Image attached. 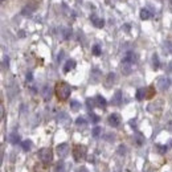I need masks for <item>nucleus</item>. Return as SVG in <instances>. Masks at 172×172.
I'll list each match as a JSON object with an SVG mask.
<instances>
[{"label":"nucleus","mask_w":172,"mask_h":172,"mask_svg":"<svg viewBox=\"0 0 172 172\" xmlns=\"http://www.w3.org/2000/svg\"><path fill=\"white\" fill-rule=\"evenodd\" d=\"M32 79H33L32 73H28V74H27V81H32Z\"/></svg>","instance_id":"e433bc0d"},{"label":"nucleus","mask_w":172,"mask_h":172,"mask_svg":"<svg viewBox=\"0 0 172 172\" xmlns=\"http://www.w3.org/2000/svg\"><path fill=\"white\" fill-rule=\"evenodd\" d=\"M90 20H91V23L97 27V28H103V25H105V21H103L102 19H99L98 16H96V15H91Z\"/></svg>","instance_id":"1a4fd4ad"},{"label":"nucleus","mask_w":172,"mask_h":172,"mask_svg":"<svg viewBox=\"0 0 172 172\" xmlns=\"http://www.w3.org/2000/svg\"><path fill=\"white\" fill-rule=\"evenodd\" d=\"M147 96V89H144V87H140V89H138L136 90V99L138 101H143L144 98H146Z\"/></svg>","instance_id":"f8f14e48"},{"label":"nucleus","mask_w":172,"mask_h":172,"mask_svg":"<svg viewBox=\"0 0 172 172\" xmlns=\"http://www.w3.org/2000/svg\"><path fill=\"white\" fill-rule=\"evenodd\" d=\"M170 86H171V79L167 78V77H160V78L158 79V87L162 91L170 89Z\"/></svg>","instance_id":"20e7f679"},{"label":"nucleus","mask_w":172,"mask_h":172,"mask_svg":"<svg viewBox=\"0 0 172 172\" xmlns=\"http://www.w3.org/2000/svg\"><path fill=\"white\" fill-rule=\"evenodd\" d=\"M8 61H10V58L4 57V60H3V67H4V69H5V67H8V64H10Z\"/></svg>","instance_id":"f704fd0d"},{"label":"nucleus","mask_w":172,"mask_h":172,"mask_svg":"<svg viewBox=\"0 0 172 172\" xmlns=\"http://www.w3.org/2000/svg\"><path fill=\"white\" fill-rule=\"evenodd\" d=\"M81 109V103L78 102V101H70V110H73V111H78V110Z\"/></svg>","instance_id":"a211bd4d"},{"label":"nucleus","mask_w":172,"mask_h":172,"mask_svg":"<svg viewBox=\"0 0 172 172\" xmlns=\"http://www.w3.org/2000/svg\"><path fill=\"white\" fill-rule=\"evenodd\" d=\"M21 148L24 150V151H29L30 148H32V142H30V140H23V142H21Z\"/></svg>","instance_id":"6ab92c4d"},{"label":"nucleus","mask_w":172,"mask_h":172,"mask_svg":"<svg viewBox=\"0 0 172 172\" xmlns=\"http://www.w3.org/2000/svg\"><path fill=\"white\" fill-rule=\"evenodd\" d=\"M136 60H138V57H136V54H135L134 52H127L125 58H123V62L130 64V65H134V64L136 62Z\"/></svg>","instance_id":"0eeeda50"},{"label":"nucleus","mask_w":172,"mask_h":172,"mask_svg":"<svg viewBox=\"0 0 172 172\" xmlns=\"http://www.w3.org/2000/svg\"><path fill=\"white\" fill-rule=\"evenodd\" d=\"M164 52H165V53L172 54V42H170V41L164 42Z\"/></svg>","instance_id":"393cba45"},{"label":"nucleus","mask_w":172,"mask_h":172,"mask_svg":"<svg viewBox=\"0 0 172 172\" xmlns=\"http://www.w3.org/2000/svg\"><path fill=\"white\" fill-rule=\"evenodd\" d=\"M93 54H94V56H99V54H101L99 45H94V47H93Z\"/></svg>","instance_id":"c756f323"},{"label":"nucleus","mask_w":172,"mask_h":172,"mask_svg":"<svg viewBox=\"0 0 172 172\" xmlns=\"http://www.w3.org/2000/svg\"><path fill=\"white\" fill-rule=\"evenodd\" d=\"M56 151H57L60 158H65V156L67 155V152H69V144L67 143H60L57 146Z\"/></svg>","instance_id":"39448f33"},{"label":"nucleus","mask_w":172,"mask_h":172,"mask_svg":"<svg viewBox=\"0 0 172 172\" xmlns=\"http://www.w3.org/2000/svg\"><path fill=\"white\" fill-rule=\"evenodd\" d=\"M118 153L119 155H125L126 153V147L123 146V144H121V146L118 147Z\"/></svg>","instance_id":"7c9ffc66"},{"label":"nucleus","mask_w":172,"mask_h":172,"mask_svg":"<svg viewBox=\"0 0 172 172\" xmlns=\"http://www.w3.org/2000/svg\"><path fill=\"white\" fill-rule=\"evenodd\" d=\"M1 1H4V0H1Z\"/></svg>","instance_id":"79ce46f5"},{"label":"nucleus","mask_w":172,"mask_h":172,"mask_svg":"<svg viewBox=\"0 0 172 172\" xmlns=\"http://www.w3.org/2000/svg\"><path fill=\"white\" fill-rule=\"evenodd\" d=\"M153 96H155V89L152 87V86H150V87H147V96H146V98H152Z\"/></svg>","instance_id":"a878e982"},{"label":"nucleus","mask_w":172,"mask_h":172,"mask_svg":"<svg viewBox=\"0 0 172 172\" xmlns=\"http://www.w3.org/2000/svg\"><path fill=\"white\" fill-rule=\"evenodd\" d=\"M54 93H56V97L60 101H66L67 98L70 97V93H72V87L69 86V84L64 81H60L56 84V87H54Z\"/></svg>","instance_id":"f257e3e1"},{"label":"nucleus","mask_w":172,"mask_h":172,"mask_svg":"<svg viewBox=\"0 0 172 172\" xmlns=\"http://www.w3.org/2000/svg\"><path fill=\"white\" fill-rule=\"evenodd\" d=\"M53 172H65V165H64L62 162H58L54 167V171Z\"/></svg>","instance_id":"4be33fe9"},{"label":"nucleus","mask_w":172,"mask_h":172,"mask_svg":"<svg viewBox=\"0 0 172 172\" xmlns=\"http://www.w3.org/2000/svg\"><path fill=\"white\" fill-rule=\"evenodd\" d=\"M152 66L153 69H159L160 67V61H159L158 54H152Z\"/></svg>","instance_id":"aec40b11"},{"label":"nucleus","mask_w":172,"mask_h":172,"mask_svg":"<svg viewBox=\"0 0 172 172\" xmlns=\"http://www.w3.org/2000/svg\"><path fill=\"white\" fill-rule=\"evenodd\" d=\"M39 156H40V160L44 164H49L53 160V151L49 147H44V148H41L39 151Z\"/></svg>","instance_id":"f03ea898"},{"label":"nucleus","mask_w":172,"mask_h":172,"mask_svg":"<svg viewBox=\"0 0 172 172\" xmlns=\"http://www.w3.org/2000/svg\"><path fill=\"white\" fill-rule=\"evenodd\" d=\"M86 156V147L84 144H76L73 147V158L76 162H81Z\"/></svg>","instance_id":"7ed1b4c3"},{"label":"nucleus","mask_w":172,"mask_h":172,"mask_svg":"<svg viewBox=\"0 0 172 172\" xmlns=\"http://www.w3.org/2000/svg\"><path fill=\"white\" fill-rule=\"evenodd\" d=\"M107 122H109V125L111 126V127H118V126L121 125V116H119V114H116V113H113V114L109 116Z\"/></svg>","instance_id":"423d86ee"},{"label":"nucleus","mask_w":172,"mask_h":172,"mask_svg":"<svg viewBox=\"0 0 172 172\" xmlns=\"http://www.w3.org/2000/svg\"><path fill=\"white\" fill-rule=\"evenodd\" d=\"M76 125L77 126H85L86 125V119L84 116H78V118L76 119Z\"/></svg>","instance_id":"bb28decb"},{"label":"nucleus","mask_w":172,"mask_h":172,"mask_svg":"<svg viewBox=\"0 0 172 172\" xmlns=\"http://www.w3.org/2000/svg\"><path fill=\"white\" fill-rule=\"evenodd\" d=\"M170 1H171V4H172V0H170Z\"/></svg>","instance_id":"a19ab883"},{"label":"nucleus","mask_w":172,"mask_h":172,"mask_svg":"<svg viewBox=\"0 0 172 172\" xmlns=\"http://www.w3.org/2000/svg\"><path fill=\"white\" fill-rule=\"evenodd\" d=\"M150 17H151V13H150V11H147V10H143L140 11V19L142 20H148Z\"/></svg>","instance_id":"412c9836"},{"label":"nucleus","mask_w":172,"mask_h":172,"mask_svg":"<svg viewBox=\"0 0 172 172\" xmlns=\"http://www.w3.org/2000/svg\"><path fill=\"white\" fill-rule=\"evenodd\" d=\"M89 116H90L91 122H94V123H97V122H99V116L96 115V114H94V113H90V114H89Z\"/></svg>","instance_id":"cd10ccee"},{"label":"nucleus","mask_w":172,"mask_h":172,"mask_svg":"<svg viewBox=\"0 0 172 172\" xmlns=\"http://www.w3.org/2000/svg\"><path fill=\"white\" fill-rule=\"evenodd\" d=\"M74 67H76V61L74 60H67L65 66H64V72L67 73V72H70L72 69H74Z\"/></svg>","instance_id":"4468645a"},{"label":"nucleus","mask_w":172,"mask_h":172,"mask_svg":"<svg viewBox=\"0 0 172 172\" xmlns=\"http://www.w3.org/2000/svg\"><path fill=\"white\" fill-rule=\"evenodd\" d=\"M76 172H87V170H86L85 167H81V168H78V170H77Z\"/></svg>","instance_id":"4c0bfd02"},{"label":"nucleus","mask_w":172,"mask_h":172,"mask_svg":"<svg viewBox=\"0 0 172 172\" xmlns=\"http://www.w3.org/2000/svg\"><path fill=\"white\" fill-rule=\"evenodd\" d=\"M36 8H37V4H35V3H28V4L25 5V8L21 11V15H24V16H29L32 12L36 11Z\"/></svg>","instance_id":"6e6552de"},{"label":"nucleus","mask_w":172,"mask_h":172,"mask_svg":"<svg viewBox=\"0 0 172 172\" xmlns=\"http://www.w3.org/2000/svg\"><path fill=\"white\" fill-rule=\"evenodd\" d=\"M42 94H44V98H45V99H50V94H48V86H45V87H44V91H42Z\"/></svg>","instance_id":"473e14b6"},{"label":"nucleus","mask_w":172,"mask_h":172,"mask_svg":"<svg viewBox=\"0 0 172 172\" xmlns=\"http://www.w3.org/2000/svg\"><path fill=\"white\" fill-rule=\"evenodd\" d=\"M135 142H136L138 146H142V144L144 143V136H143L142 134L138 133L136 135H135Z\"/></svg>","instance_id":"5701e85b"},{"label":"nucleus","mask_w":172,"mask_h":172,"mask_svg":"<svg viewBox=\"0 0 172 172\" xmlns=\"http://www.w3.org/2000/svg\"><path fill=\"white\" fill-rule=\"evenodd\" d=\"M8 142L12 143V144H17L20 142V135L16 134V133L10 134V136H8Z\"/></svg>","instance_id":"2eb2a0df"},{"label":"nucleus","mask_w":172,"mask_h":172,"mask_svg":"<svg viewBox=\"0 0 172 172\" xmlns=\"http://www.w3.org/2000/svg\"><path fill=\"white\" fill-rule=\"evenodd\" d=\"M113 105H115V106H119L122 103V91L121 90H118V91H115V94H114V97H113Z\"/></svg>","instance_id":"9d476101"},{"label":"nucleus","mask_w":172,"mask_h":172,"mask_svg":"<svg viewBox=\"0 0 172 172\" xmlns=\"http://www.w3.org/2000/svg\"><path fill=\"white\" fill-rule=\"evenodd\" d=\"M131 66H133V65L123 62V64H122V73H123L125 76H128L131 73V70H133V67H131Z\"/></svg>","instance_id":"dca6fc26"},{"label":"nucleus","mask_w":172,"mask_h":172,"mask_svg":"<svg viewBox=\"0 0 172 172\" xmlns=\"http://www.w3.org/2000/svg\"><path fill=\"white\" fill-rule=\"evenodd\" d=\"M156 148H158V151L160 153H165V151H167V146H163V144H158Z\"/></svg>","instance_id":"c85d7f7f"},{"label":"nucleus","mask_w":172,"mask_h":172,"mask_svg":"<svg viewBox=\"0 0 172 172\" xmlns=\"http://www.w3.org/2000/svg\"><path fill=\"white\" fill-rule=\"evenodd\" d=\"M115 78H116V76H115V73H109L106 77V86L107 87H110L111 85H114V82H115Z\"/></svg>","instance_id":"ddd939ff"},{"label":"nucleus","mask_w":172,"mask_h":172,"mask_svg":"<svg viewBox=\"0 0 172 172\" xmlns=\"http://www.w3.org/2000/svg\"><path fill=\"white\" fill-rule=\"evenodd\" d=\"M101 131H102V130H101V127H94L93 128V135H94V136H98V135L101 134Z\"/></svg>","instance_id":"72a5a7b5"},{"label":"nucleus","mask_w":172,"mask_h":172,"mask_svg":"<svg viewBox=\"0 0 172 172\" xmlns=\"http://www.w3.org/2000/svg\"><path fill=\"white\" fill-rule=\"evenodd\" d=\"M96 103H97L98 107H101V109H105V107L107 106V101L102 96H97L96 97Z\"/></svg>","instance_id":"9b49d317"},{"label":"nucleus","mask_w":172,"mask_h":172,"mask_svg":"<svg viewBox=\"0 0 172 172\" xmlns=\"http://www.w3.org/2000/svg\"><path fill=\"white\" fill-rule=\"evenodd\" d=\"M91 82H94V84H96V82H98V79H99V77H101V73H99V70L98 69H94L93 72H91Z\"/></svg>","instance_id":"f3484780"},{"label":"nucleus","mask_w":172,"mask_h":172,"mask_svg":"<svg viewBox=\"0 0 172 172\" xmlns=\"http://www.w3.org/2000/svg\"><path fill=\"white\" fill-rule=\"evenodd\" d=\"M168 72H172V62L170 64V67H168Z\"/></svg>","instance_id":"58836bf2"},{"label":"nucleus","mask_w":172,"mask_h":172,"mask_svg":"<svg viewBox=\"0 0 172 172\" xmlns=\"http://www.w3.org/2000/svg\"><path fill=\"white\" fill-rule=\"evenodd\" d=\"M62 58H64V52L61 50L60 53H58V57H57V60H58V62H60V61H62Z\"/></svg>","instance_id":"c9c22d12"},{"label":"nucleus","mask_w":172,"mask_h":172,"mask_svg":"<svg viewBox=\"0 0 172 172\" xmlns=\"http://www.w3.org/2000/svg\"><path fill=\"white\" fill-rule=\"evenodd\" d=\"M86 106L89 107V109H93V107H96L97 106V103H96V98H87L86 99Z\"/></svg>","instance_id":"b1692460"},{"label":"nucleus","mask_w":172,"mask_h":172,"mask_svg":"<svg viewBox=\"0 0 172 172\" xmlns=\"http://www.w3.org/2000/svg\"><path fill=\"white\" fill-rule=\"evenodd\" d=\"M168 130H171V131H172V122H171L170 125H168Z\"/></svg>","instance_id":"ea45409f"},{"label":"nucleus","mask_w":172,"mask_h":172,"mask_svg":"<svg viewBox=\"0 0 172 172\" xmlns=\"http://www.w3.org/2000/svg\"><path fill=\"white\" fill-rule=\"evenodd\" d=\"M70 35H72V30H70V29H64V39L67 40L70 37Z\"/></svg>","instance_id":"2f4dec72"}]
</instances>
